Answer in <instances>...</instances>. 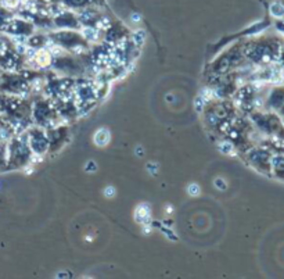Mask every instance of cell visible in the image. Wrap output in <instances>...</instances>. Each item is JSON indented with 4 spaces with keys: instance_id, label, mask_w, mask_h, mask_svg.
I'll return each mask as SVG.
<instances>
[{
    "instance_id": "cell-1",
    "label": "cell",
    "mask_w": 284,
    "mask_h": 279,
    "mask_svg": "<svg viewBox=\"0 0 284 279\" xmlns=\"http://www.w3.org/2000/svg\"><path fill=\"white\" fill-rule=\"evenodd\" d=\"M110 140V132L107 130H100L99 132H96L95 135V143L99 146H104L107 144Z\"/></svg>"
},
{
    "instance_id": "cell-2",
    "label": "cell",
    "mask_w": 284,
    "mask_h": 279,
    "mask_svg": "<svg viewBox=\"0 0 284 279\" xmlns=\"http://www.w3.org/2000/svg\"><path fill=\"white\" fill-rule=\"evenodd\" d=\"M149 214H150V209L147 207V205H140V207L136 210V217L137 215H142V218L139 219V222H146L149 219Z\"/></svg>"
},
{
    "instance_id": "cell-3",
    "label": "cell",
    "mask_w": 284,
    "mask_h": 279,
    "mask_svg": "<svg viewBox=\"0 0 284 279\" xmlns=\"http://www.w3.org/2000/svg\"><path fill=\"white\" fill-rule=\"evenodd\" d=\"M187 192H189L190 196H197L200 193V186L197 184H190L189 188H187Z\"/></svg>"
},
{
    "instance_id": "cell-4",
    "label": "cell",
    "mask_w": 284,
    "mask_h": 279,
    "mask_svg": "<svg viewBox=\"0 0 284 279\" xmlns=\"http://www.w3.org/2000/svg\"><path fill=\"white\" fill-rule=\"evenodd\" d=\"M104 193H106V196H107V198H113L115 193V189L113 188V186H110V188H107V189L104 191Z\"/></svg>"
},
{
    "instance_id": "cell-5",
    "label": "cell",
    "mask_w": 284,
    "mask_h": 279,
    "mask_svg": "<svg viewBox=\"0 0 284 279\" xmlns=\"http://www.w3.org/2000/svg\"><path fill=\"white\" fill-rule=\"evenodd\" d=\"M133 20L139 21V15H137V14H135V15H133Z\"/></svg>"
}]
</instances>
